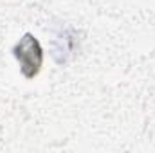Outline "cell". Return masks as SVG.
I'll return each instance as SVG.
<instances>
[{
  "label": "cell",
  "mask_w": 155,
  "mask_h": 153,
  "mask_svg": "<svg viewBox=\"0 0 155 153\" xmlns=\"http://www.w3.org/2000/svg\"><path fill=\"white\" fill-rule=\"evenodd\" d=\"M15 58L20 63L22 74L25 77H35L41 69V61H43V50L40 41L33 34H25L15 45Z\"/></svg>",
  "instance_id": "1"
},
{
  "label": "cell",
  "mask_w": 155,
  "mask_h": 153,
  "mask_svg": "<svg viewBox=\"0 0 155 153\" xmlns=\"http://www.w3.org/2000/svg\"><path fill=\"white\" fill-rule=\"evenodd\" d=\"M74 33L71 31V29H65V31H61L60 34H58V38H56V41H58V45L54 47V56L58 58V54H61L60 56V63H63L71 54H72V49H74Z\"/></svg>",
  "instance_id": "2"
}]
</instances>
